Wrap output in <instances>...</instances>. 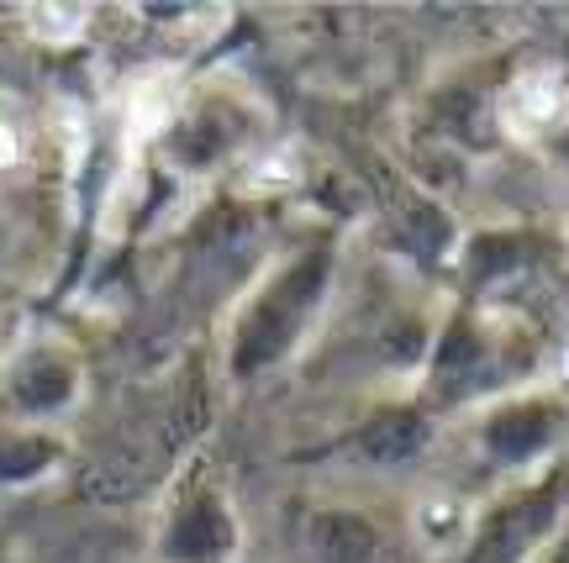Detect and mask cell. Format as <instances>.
<instances>
[{
  "instance_id": "obj_1",
  "label": "cell",
  "mask_w": 569,
  "mask_h": 563,
  "mask_svg": "<svg viewBox=\"0 0 569 563\" xmlns=\"http://www.w3.org/2000/svg\"><path fill=\"white\" fill-rule=\"evenodd\" d=\"M569 117V74H532L511 90L507 101V121L522 127V132H538L549 121Z\"/></svg>"
},
{
  "instance_id": "obj_2",
  "label": "cell",
  "mask_w": 569,
  "mask_h": 563,
  "mask_svg": "<svg viewBox=\"0 0 569 563\" xmlns=\"http://www.w3.org/2000/svg\"><path fill=\"white\" fill-rule=\"evenodd\" d=\"M27 27H32L42 42H74V38H84L90 11H84V6H32V11H27Z\"/></svg>"
},
{
  "instance_id": "obj_3",
  "label": "cell",
  "mask_w": 569,
  "mask_h": 563,
  "mask_svg": "<svg viewBox=\"0 0 569 563\" xmlns=\"http://www.w3.org/2000/svg\"><path fill=\"white\" fill-rule=\"evenodd\" d=\"M17 159H21V138H17V127H6V121H0V169H11Z\"/></svg>"
}]
</instances>
